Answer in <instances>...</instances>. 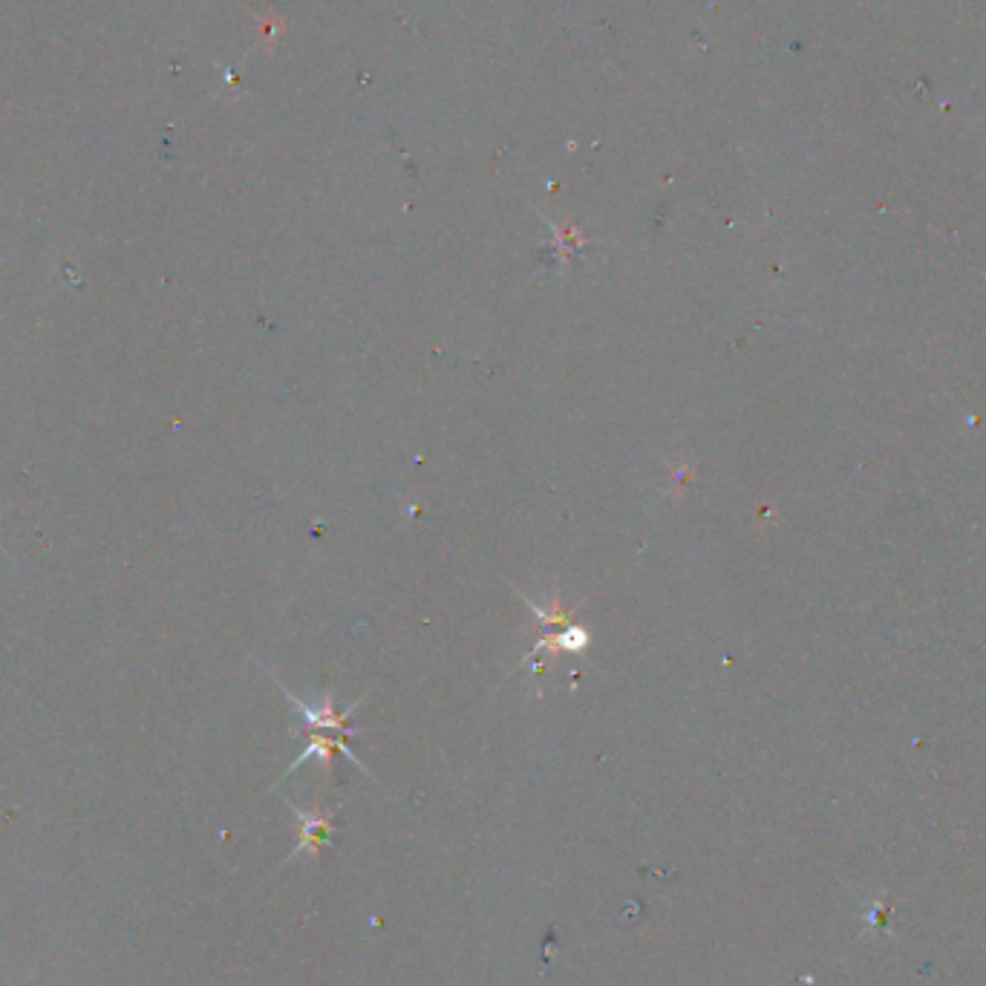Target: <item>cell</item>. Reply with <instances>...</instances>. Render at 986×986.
<instances>
[{
	"instance_id": "3957f363",
	"label": "cell",
	"mask_w": 986,
	"mask_h": 986,
	"mask_svg": "<svg viewBox=\"0 0 986 986\" xmlns=\"http://www.w3.org/2000/svg\"><path fill=\"white\" fill-rule=\"evenodd\" d=\"M332 753H344V756H347L349 762H352V765L361 767L363 774H370V770H367V765H363L361 758H358L356 753H352V750L347 747V742H344V739H332V735H309L306 747H303V753H300V756L294 758L292 767L286 770V776H292L300 765H306L309 758H317V762H321V765H324L326 770H329V767H332ZM286 776H283V779H286Z\"/></svg>"
},
{
	"instance_id": "6da1fadb",
	"label": "cell",
	"mask_w": 986,
	"mask_h": 986,
	"mask_svg": "<svg viewBox=\"0 0 986 986\" xmlns=\"http://www.w3.org/2000/svg\"><path fill=\"white\" fill-rule=\"evenodd\" d=\"M286 805L292 808L294 816H298L300 839L298 845H294V851L289 854L283 862L298 860L303 854H309L312 860H317V857H321V848H324V845H332V820H335L338 808H332V811H324V808H309L306 811V808L294 805L292 799H286Z\"/></svg>"
},
{
	"instance_id": "7a4b0ae2",
	"label": "cell",
	"mask_w": 986,
	"mask_h": 986,
	"mask_svg": "<svg viewBox=\"0 0 986 986\" xmlns=\"http://www.w3.org/2000/svg\"><path fill=\"white\" fill-rule=\"evenodd\" d=\"M277 684H280V681H277ZM280 689H283L286 698H289V701H292L294 710H298L300 716H303V721H306V727H317V730H340V733H349V735L358 733L356 727H349V716H352V712H356L358 704H352V707H349V710L338 712V710H335V704H332V701H324V704H306V701H300L298 695L289 693V689H286L283 684H280Z\"/></svg>"
},
{
	"instance_id": "277c9868",
	"label": "cell",
	"mask_w": 986,
	"mask_h": 986,
	"mask_svg": "<svg viewBox=\"0 0 986 986\" xmlns=\"http://www.w3.org/2000/svg\"><path fill=\"white\" fill-rule=\"evenodd\" d=\"M589 643H592L589 631L580 629V626H566V629L560 631H548V635H543V638L534 643V649H531V656H537L540 649H548V652H580V649H585Z\"/></svg>"
}]
</instances>
